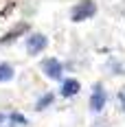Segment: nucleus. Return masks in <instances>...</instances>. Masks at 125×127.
I'll list each match as a JSON object with an SVG mask.
<instances>
[{
  "mask_svg": "<svg viewBox=\"0 0 125 127\" xmlns=\"http://www.w3.org/2000/svg\"><path fill=\"white\" fill-rule=\"evenodd\" d=\"M94 15V2L92 0H81L73 9V22H81V20H88Z\"/></svg>",
  "mask_w": 125,
  "mask_h": 127,
  "instance_id": "f257e3e1",
  "label": "nucleus"
},
{
  "mask_svg": "<svg viewBox=\"0 0 125 127\" xmlns=\"http://www.w3.org/2000/svg\"><path fill=\"white\" fill-rule=\"evenodd\" d=\"M44 48H46V37H44V35L35 33V35L29 37V42H26V51L31 53V55H38V53H42Z\"/></svg>",
  "mask_w": 125,
  "mask_h": 127,
  "instance_id": "f03ea898",
  "label": "nucleus"
},
{
  "mask_svg": "<svg viewBox=\"0 0 125 127\" xmlns=\"http://www.w3.org/2000/svg\"><path fill=\"white\" fill-rule=\"evenodd\" d=\"M42 70L50 79H59V75H62V64L57 62V59H46V62H42Z\"/></svg>",
  "mask_w": 125,
  "mask_h": 127,
  "instance_id": "7ed1b4c3",
  "label": "nucleus"
},
{
  "mask_svg": "<svg viewBox=\"0 0 125 127\" xmlns=\"http://www.w3.org/2000/svg\"><path fill=\"white\" fill-rule=\"evenodd\" d=\"M103 105H105V90L101 86H97L94 92H92V99H90V110L92 112H101Z\"/></svg>",
  "mask_w": 125,
  "mask_h": 127,
  "instance_id": "20e7f679",
  "label": "nucleus"
},
{
  "mask_svg": "<svg viewBox=\"0 0 125 127\" xmlns=\"http://www.w3.org/2000/svg\"><path fill=\"white\" fill-rule=\"evenodd\" d=\"M77 92H79V81L75 79H66L62 83V94L64 96H75Z\"/></svg>",
  "mask_w": 125,
  "mask_h": 127,
  "instance_id": "39448f33",
  "label": "nucleus"
},
{
  "mask_svg": "<svg viewBox=\"0 0 125 127\" xmlns=\"http://www.w3.org/2000/svg\"><path fill=\"white\" fill-rule=\"evenodd\" d=\"M13 77V68L9 64H0V81H9Z\"/></svg>",
  "mask_w": 125,
  "mask_h": 127,
  "instance_id": "423d86ee",
  "label": "nucleus"
},
{
  "mask_svg": "<svg viewBox=\"0 0 125 127\" xmlns=\"http://www.w3.org/2000/svg\"><path fill=\"white\" fill-rule=\"evenodd\" d=\"M24 29H26L24 24H20L18 29H15V31H13V33H9V35H4V37H2V42H9V39H15L18 35H20V33H22V31H24Z\"/></svg>",
  "mask_w": 125,
  "mask_h": 127,
  "instance_id": "0eeeda50",
  "label": "nucleus"
},
{
  "mask_svg": "<svg viewBox=\"0 0 125 127\" xmlns=\"http://www.w3.org/2000/svg\"><path fill=\"white\" fill-rule=\"evenodd\" d=\"M53 103V94H46V96H42L40 99V103H38V110H44L46 105H50Z\"/></svg>",
  "mask_w": 125,
  "mask_h": 127,
  "instance_id": "6e6552de",
  "label": "nucleus"
}]
</instances>
